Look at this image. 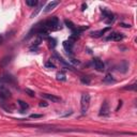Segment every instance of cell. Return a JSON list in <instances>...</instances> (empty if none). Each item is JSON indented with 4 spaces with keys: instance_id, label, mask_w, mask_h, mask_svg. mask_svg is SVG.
<instances>
[{
    "instance_id": "obj_1",
    "label": "cell",
    "mask_w": 137,
    "mask_h": 137,
    "mask_svg": "<svg viewBox=\"0 0 137 137\" xmlns=\"http://www.w3.org/2000/svg\"><path fill=\"white\" fill-rule=\"evenodd\" d=\"M89 106H90V94L89 93H83L80 99V109L83 115H85L88 111Z\"/></svg>"
},
{
    "instance_id": "obj_2",
    "label": "cell",
    "mask_w": 137,
    "mask_h": 137,
    "mask_svg": "<svg viewBox=\"0 0 137 137\" xmlns=\"http://www.w3.org/2000/svg\"><path fill=\"white\" fill-rule=\"evenodd\" d=\"M45 27H46V29L48 30H56V29H58L59 28V19L58 17H52V18H49L48 20H46L45 23H44Z\"/></svg>"
},
{
    "instance_id": "obj_3",
    "label": "cell",
    "mask_w": 137,
    "mask_h": 137,
    "mask_svg": "<svg viewBox=\"0 0 137 137\" xmlns=\"http://www.w3.org/2000/svg\"><path fill=\"white\" fill-rule=\"evenodd\" d=\"M0 80H1L3 84H9V85H13V86H15L17 84L15 77L10 73H4L1 77H0Z\"/></svg>"
},
{
    "instance_id": "obj_4",
    "label": "cell",
    "mask_w": 137,
    "mask_h": 137,
    "mask_svg": "<svg viewBox=\"0 0 137 137\" xmlns=\"http://www.w3.org/2000/svg\"><path fill=\"white\" fill-rule=\"evenodd\" d=\"M110 114V109H109V105H108L107 101H104V103L101 106V109H100V116H103V117H107L109 116Z\"/></svg>"
},
{
    "instance_id": "obj_5",
    "label": "cell",
    "mask_w": 137,
    "mask_h": 137,
    "mask_svg": "<svg viewBox=\"0 0 137 137\" xmlns=\"http://www.w3.org/2000/svg\"><path fill=\"white\" fill-rule=\"evenodd\" d=\"M93 66H94V69L99 72H103L105 70V64L103 63V61L99 59V58H94L93 59Z\"/></svg>"
},
{
    "instance_id": "obj_6",
    "label": "cell",
    "mask_w": 137,
    "mask_h": 137,
    "mask_svg": "<svg viewBox=\"0 0 137 137\" xmlns=\"http://www.w3.org/2000/svg\"><path fill=\"white\" fill-rule=\"evenodd\" d=\"M123 34L120 33V32H116V31H114L111 32L109 35H108V38L107 40H111V41H116V42H119L121 40H123Z\"/></svg>"
},
{
    "instance_id": "obj_7",
    "label": "cell",
    "mask_w": 137,
    "mask_h": 137,
    "mask_svg": "<svg viewBox=\"0 0 137 137\" xmlns=\"http://www.w3.org/2000/svg\"><path fill=\"white\" fill-rule=\"evenodd\" d=\"M42 96H43V98H45V99H47V100H49V101H52L53 103H59V102H61V99H60L59 96L55 95V94H48V93H43Z\"/></svg>"
},
{
    "instance_id": "obj_8",
    "label": "cell",
    "mask_w": 137,
    "mask_h": 137,
    "mask_svg": "<svg viewBox=\"0 0 137 137\" xmlns=\"http://www.w3.org/2000/svg\"><path fill=\"white\" fill-rule=\"evenodd\" d=\"M102 12H103V14H104V16L107 18V19H106V23H107V24H110V23H112V21L115 20V15H114L111 12L107 11V10H105V9H103Z\"/></svg>"
},
{
    "instance_id": "obj_9",
    "label": "cell",
    "mask_w": 137,
    "mask_h": 137,
    "mask_svg": "<svg viewBox=\"0 0 137 137\" xmlns=\"http://www.w3.org/2000/svg\"><path fill=\"white\" fill-rule=\"evenodd\" d=\"M10 98H11V92L9 89L3 88V89L0 90V99L6 100V99H10Z\"/></svg>"
},
{
    "instance_id": "obj_10",
    "label": "cell",
    "mask_w": 137,
    "mask_h": 137,
    "mask_svg": "<svg viewBox=\"0 0 137 137\" xmlns=\"http://www.w3.org/2000/svg\"><path fill=\"white\" fill-rule=\"evenodd\" d=\"M60 2L59 1H52V2H49L46 6H45V9H44V13H48L50 12L52 10H54V8H56L57 5H58Z\"/></svg>"
},
{
    "instance_id": "obj_11",
    "label": "cell",
    "mask_w": 137,
    "mask_h": 137,
    "mask_svg": "<svg viewBox=\"0 0 137 137\" xmlns=\"http://www.w3.org/2000/svg\"><path fill=\"white\" fill-rule=\"evenodd\" d=\"M86 29H88V27L87 26H84V27H77V28H75V29L72 31V35L73 37H75V38H77L79 34H80L83 31H85Z\"/></svg>"
},
{
    "instance_id": "obj_12",
    "label": "cell",
    "mask_w": 137,
    "mask_h": 137,
    "mask_svg": "<svg viewBox=\"0 0 137 137\" xmlns=\"http://www.w3.org/2000/svg\"><path fill=\"white\" fill-rule=\"evenodd\" d=\"M63 48L66 49L67 53H71L72 52V48H73V42H70V41H64L62 43Z\"/></svg>"
},
{
    "instance_id": "obj_13",
    "label": "cell",
    "mask_w": 137,
    "mask_h": 137,
    "mask_svg": "<svg viewBox=\"0 0 137 137\" xmlns=\"http://www.w3.org/2000/svg\"><path fill=\"white\" fill-rule=\"evenodd\" d=\"M111 29L110 27H106L105 29H102V30H100V31H96V32H92V35L93 37H96V38H99V37H102V35L105 33V32H107V31H109Z\"/></svg>"
},
{
    "instance_id": "obj_14",
    "label": "cell",
    "mask_w": 137,
    "mask_h": 137,
    "mask_svg": "<svg viewBox=\"0 0 137 137\" xmlns=\"http://www.w3.org/2000/svg\"><path fill=\"white\" fill-rule=\"evenodd\" d=\"M17 103L20 106V112H24V110H26V109L29 108V105H28L26 102H24V101H21V100H19Z\"/></svg>"
},
{
    "instance_id": "obj_15",
    "label": "cell",
    "mask_w": 137,
    "mask_h": 137,
    "mask_svg": "<svg viewBox=\"0 0 137 137\" xmlns=\"http://www.w3.org/2000/svg\"><path fill=\"white\" fill-rule=\"evenodd\" d=\"M56 77H57L58 80H61V82H64L67 79V76H66V74H64L63 72H58L57 75H56Z\"/></svg>"
},
{
    "instance_id": "obj_16",
    "label": "cell",
    "mask_w": 137,
    "mask_h": 137,
    "mask_svg": "<svg viewBox=\"0 0 137 137\" xmlns=\"http://www.w3.org/2000/svg\"><path fill=\"white\" fill-rule=\"evenodd\" d=\"M11 58H12V57H4V58L0 61V66H1V67H5L6 64L11 61Z\"/></svg>"
},
{
    "instance_id": "obj_17",
    "label": "cell",
    "mask_w": 137,
    "mask_h": 137,
    "mask_svg": "<svg viewBox=\"0 0 137 137\" xmlns=\"http://www.w3.org/2000/svg\"><path fill=\"white\" fill-rule=\"evenodd\" d=\"M64 23H66V25H67V27L68 28H70V29L72 30V31H73L74 29H75V25L73 24V23H72V21L71 20H68V19H66V20H64Z\"/></svg>"
},
{
    "instance_id": "obj_18",
    "label": "cell",
    "mask_w": 137,
    "mask_h": 137,
    "mask_svg": "<svg viewBox=\"0 0 137 137\" xmlns=\"http://www.w3.org/2000/svg\"><path fill=\"white\" fill-rule=\"evenodd\" d=\"M26 4L29 6H35L39 4V1L38 0H26Z\"/></svg>"
},
{
    "instance_id": "obj_19",
    "label": "cell",
    "mask_w": 137,
    "mask_h": 137,
    "mask_svg": "<svg viewBox=\"0 0 137 137\" xmlns=\"http://www.w3.org/2000/svg\"><path fill=\"white\" fill-rule=\"evenodd\" d=\"M80 82L83 84H85V85H89L90 84V77H88V76H83V77H80Z\"/></svg>"
},
{
    "instance_id": "obj_20",
    "label": "cell",
    "mask_w": 137,
    "mask_h": 137,
    "mask_svg": "<svg viewBox=\"0 0 137 137\" xmlns=\"http://www.w3.org/2000/svg\"><path fill=\"white\" fill-rule=\"evenodd\" d=\"M104 82L105 83H111V82H114L112 75L111 74H106V76L104 77Z\"/></svg>"
},
{
    "instance_id": "obj_21",
    "label": "cell",
    "mask_w": 137,
    "mask_h": 137,
    "mask_svg": "<svg viewBox=\"0 0 137 137\" xmlns=\"http://www.w3.org/2000/svg\"><path fill=\"white\" fill-rule=\"evenodd\" d=\"M136 88H137V85L136 84H133V85H130V86H126V87H124L123 89L124 90H136Z\"/></svg>"
},
{
    "instance_id": "obj_22",
    "label": "cell",
    "mask_w": 137,
    "mask_h": 137,
    "mask_svg": "<svg viewBox=\"0 0 137 137\" xmlns=\"http://www.w3.org/2000/svg\"><path fill=\"white\" fill-rule=\"evenodd\" d=\"M25 92H26L29 96H31V98H34V96H35V92L32 91L31 89H28V88H27V89H25Z\"/></svg>"
},
{
    "instance_id": "obj_23",
    "label": "cell",
    "mask_w": 137,
    "mask_h": 137,
    "mask_svg": "<svg viewBox=\"0 0 137 137\" xmlns=\"http://www.w3.org/2000/svg\"><path fill=\"white\" fill-rule=\"evenodd\" d=\"M45 67L48 68V69H55V68H56V66L52 62V60L48 61V62H46V63H45Z\"/></svg>"
},
{
    "instance_id": "obj_24",
    "label": "cell",
    "mask_w": 137,
    "mask_h": 137,
    "mask_svg": "<svg viewBox=\"0 0 137 137\" xmlns=\"http://www.w3.org/2000/svg\"><path fill=\"white\" fill-rule=\"evenodd\" d=\"M42 6H43V3H41V4H40V6H39V8L37 9V11H35V12H33V13H32V15H31L32 17H33V16H35V15H37V14H38V13L40 12V10L42 9Z\"/></svg>"
},
{
    "instance_id": "obj_25",
    "label": "cell",
    "mask_w": 137,
    "mask_h": 137,
    "mask_svg": "<svg viewBox=\"0 0 137 137\" xmlns=\"http://www.w3.org/2000/svg\"><path fill=\"white\" fill-rule=\"evenodd\" d=\"M48 41H49V46H52V47H55V45H56V41L54 40V39H48Z\"/></svg>"
},
{
    "instance_id": "obj_26",
    "label": "cell",
    "mask_w": 137,
    "mask_h": 137,
    "mask_svg": "<svg viewBox=\"0 0 137 137\" xmlns=\"http://www.w3.org/2000/svg\"><path fill=\"white\" fill-rule=\"evenodd\" d=\"M41 107H47L48 106V104L45 102V101H41V102H40V104H39Z\"/></svg>"
},
{
    "instance_id": "obj_27",
    "label": "cell",
    "mask_w": 137,
    "mask_h": 137,
    "mask_svg": "<svg viewBox=\"0 0 137 137\" xmlns=\"http://www.w3.org/2000/svg\"><path fill=\"white\" fill-rule=\"evenodd\" d=\"M30 118H42V115H37V114H32L30 115Z\"/></svg>"
},
{
    "instance_id": "obj_28",
    "label": "cell",
    "mask_w": 137,
    "mask_h": 137,
    "mask_svg": "<svg viewBox=\"0 0 137 137\" xmlns=\"http://www.w3.org/2000/svg\"><path fill=\"white\" fill-rule=\"evenodd\" d=\"M121 25H122V27H125V28H130V27H131V25H130V24L128 25H126V24H121Z\"/></svg>"
},
{
    "instance_id": "obj_29",
    "label": "cell",
    "mask_w": 137,
    "mask_h": 137,
    "mask_svg": "<svg viewBox=\"0 0 137 137\" xmlns=\"http://www.w3.org/2000/svg\"><path fill=\"white\" fill-rule=\"evenodd\" d=\"M71 62H73L74 64H80V62H79V61H74V60H71Z\"/></svg>"
},
{
    "instance_id": "obj_30",
    "label": "cell",
    "mask_w": 137,
    "mask_h": 137,
    "mask_svg": "<svg viewBox=\"0 0 137 137\" xmlns=\"http://www.w3.org/2000/svg\"><path fill=\"white\" fill-rule=\"evenodd\" d=\"M86 8H87V4H85V3H84V4H83V9H82V10H85Z\"/></svg>"
}]
</instances>
